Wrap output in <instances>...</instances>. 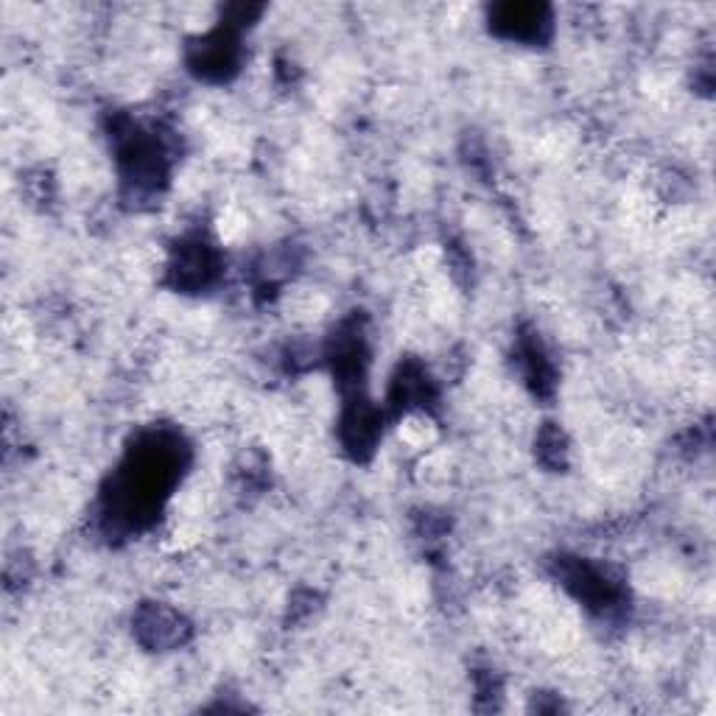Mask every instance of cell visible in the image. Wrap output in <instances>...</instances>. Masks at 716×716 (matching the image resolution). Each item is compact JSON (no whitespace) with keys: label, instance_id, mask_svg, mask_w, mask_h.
I'll return each mask as SVG.
<instances>
[{"label":"cell","instance_id":"6da1fadb","mask_svg":"<svg viewBox=\"0 0 716 716\" xmlns=\"http://www.w3.org/2000/svg\"><path fill=\"white\" fill-rule=\"evenodd\" d=\"M496 26L507 28L510 37H537L543 23V9L537 6H504L498 9Z\"/></svg>","mask_w":716,"mask_h":716},{"label":"cell","instance_id":"7a4b0ae2","mask_svg":"<svg viewBox=\"0 0 716 716\" xmlns=\"http://www.w3.org/2000/svg\"><path fill=\"white\" fill-rule=\"evenodd\" d=\"M196 65L202 73H219L227 76L235 68V45L227 34H213L210 40L202 45Z\"/></svg>","mask_w":716,"mask_h":716}]
</instances>
